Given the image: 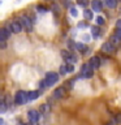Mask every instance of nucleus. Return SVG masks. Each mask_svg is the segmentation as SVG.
I'll use <instances>...</instances> for the list:
<instances>
[{"mask_svg":"<svg viewBox=\"0 0 121 125\" xmlns=\"http://www.w3.org/2000/svg\"><path fill=\"white\" fill-rule=\"evenodd\" d=\"M57 81H59V73H56V72H48L46 74L44 80L40 82V86H42V87H46V86L48 87V86L55 85Z\"/></svg>","mask_w":121,"mask_h":125,"instance_id":"f257e3e1","label":"nucleus"},{"mask_svg":"<svg viewBox=\"0 0 121 125\" xmlns=\"http://www.w3.org/2000/svg\"><path fill=\"white\" fill-rule=\"evenodd\" d=\"M27 100H29V98H27V93H26V91L20 90V91L16 93V95H14V103L17 104V105L26 104Z\"/></svg>","mask_w":121,"mask_h":125,"instance_id":"f03ea898","label":"nucleus"},{"mask_svg":"<svg viewBox=\"0 0 121 125\" xmlns=\"http://www.w3.org/2000/svg\"><path fill=\"white\" fill-rule=\"evenodd\" d=\"M61 56L65 60V64H72L73 65L74 62H77V56L74 53L69 52V51H66V50H62L61 51Z\"/></svg>","mask_w":121,"mask_h":125,"instance_id":"7ed1b4c3","label":"nucleus"},{"mask_svg":"<svg viewBox=\"0 0 121 125\" xmlns=\"http://www.w3.org/2000/svg\"><path fill=\"white\" fill-rule=\"evenodd\" d=\"M21 26L25 27L27 33H31L33 31V20L29 18L26 14L21 16Z\"/></svg>","mask_w":121,"mask_h":125,"instance_id":"20e7f679","label":"nucleus"},{"mask_svg":"<svg viewBox=\"0 0 121 125\" xmlns=\"http://www.w3.org/2000/svg\"><path fill=\"white\" fill-rule=\"evenodd\" d=\"M92 68L90 66V64L87 62V64H83L81 66V73H82V77L85 78H91L94 76V72H92Z\"/></svg>","mask_w":121,"mask_h":125,"instance_id":"39448f33","label":"nucleus"},{"mask_svg":"<svg viewBox=\"0 0 121 125\" xmlns=\"http://www.w3.org/2000/svg\"><path fill=\"white\" fill-rule=\"evenodd\" d=\"M27 117H29L30 124L37 125L38 120H39V112L37 111V109H30V111L27 112Z\"/></svg>","mask_w":121,"mask_h":125,"instance_id":"423d86ee","label":"nucleus"},{"mask_svg":"<svg viewBox=\"0 0 121 125\" xmlns=\"http://www.w3.org/2000/svg\"><path fill=\"white\" fill-rule=\"evenodd\" d=\"M101 51H103L104 53H116V47L115 46H112L109 42H105L101 44Z\"/></svg>","mask_w":121,"mask_h":125,"instance_id":"0eeeda50","label":"nucleus"},{"mask_svg":"<svg viewBox=\"0 0 121 125\" xmlns=\"http://www.w3.org/2000/svg\"><path fill=\"white\" fill-rule=\"evenodd\" d=\"M65 87L64 86H60V87H57V89H55V91L52 93V96L55 98V99H61L62 96L65 95Z\"/></svg>","mask_w":121,"mask_h":125,"instance_id":"6e6552de","label":"nucleus"},{"mask_svg":"<svg viewBox=\"0 0 121 125\" xmlns=\"http://www.w3.org/2000/svg\"><path fill=\"white\" fill-rule=\"evenodd\" d=\"M89 64L92 69H98L100 66V57L99 56H92L91 59L89 60Z\"/></svg>","mask_w":121,"mask_h":125,"instance_id":"1a4fd4ad","label":"nucleus"},{"mask_svg":"<svg viewBox=\"0 0 121 125\" xmlns=\"http://www.w3.org/2000/svg\"><path fill=\"white\" fill-rule=\"evenodd\" d=\"M10 29H12V31H13L14 34H18V33L22 31V26H21V23H20L18 21H13L10 23Z\"/></svg>","mask_w":121,"mask_h":125,"instance_id":"9d476101","label":"nucleus"},{"mask_svg":"<svg viewBox=\"0 0 121 125\" xmlns=\"http://www.w3.org/2000/svg\"><path fill=\"white\" fill-rule=\"evenodd\" d=\"M101 8H103V5H101L100 0H92V1H91V10H94V12H101Z\"/></svg>","mask_w":121,"mask_h":125,"instance_id":"9b49d317","label":"nucleus"},{"mask_svg":"<svg viewBox=\"0 0 121 125\" xmlns=\"http://www.w3.org/2000/svg\"><path fill=\"white\" fill-rule=\"evenodd\" d=\"M74 48H76L77 51H80V52H81V53H83V55L89 53V52H87V51H89L87 46L83 44V43H77V44H74Z\"/></svg>","mask_w":121,"mask_h":125,"instance_id":"f8f14e48","label":"nucleus"},{"mask_svg":"<svg viewBox=\"0 0 121 125\" xmlns=\"http://www.w3.org/2000/svg\"><path fill=\"white\" fill-rule=\"evenodd\" d=\"M109 43H111L112 46H120L121 44V38L120 37H117L116 34H113V35H111L109 37Z\"/></svg>","mask_w":121,"mask_h":125,"instance_id":"ddd939ff","label":"nucleus"},{"mask_svg":"<svg viewBox=\"0 0 121 125\" xmlns=\"http://www.w3.org/2000/svg\"><path fill=\"white\" fill-rule=\"evenodd\" d=\"M10 37V31L7 29H0V41H7Z\"/></svg>","mask_w":121,"mask_h":125,"instance_id":"4468645a","label":"nucleus"},{"mask_svg":"<svg viewBox=\"0 0 121 125\" xmlns=\"http://www.w3.org/2000/svg\"><path fill=\"white\" fill-rule=\"evenodd\" d=\"M39 95H40V93H39L38 90H35V91H29V93H27V98H29V100H35V99H38Z\"/></svg>","mask_w":121,"mask_h":125,"instance_id":"2eb2a0df","label":"nucleus"},{"mask_svg":"<svg viewBox=\"0 0 121 125\" xmlns=\"http://www.w3.org/2000/svg\"><path fill=\"white\" fill-rule=\"evenodd\" d=\"M91 34H92L94 38H99L100 37V29H99V26H96V25L91 26Z\"/></svg>","mask_w":121,"mask_h":125,"instance_id":"dca6fc26","label":"nucleus"},{"mask_svg":"<svg viewBox=\"0 0 121 125\" xmlns=\"http://www.w3.org/2000/svg\"><path fill=\"white\" fill-rule=\"evenodd\" d=\"M83 16H85L86 20H92L94 18V14H92V10L91 9H85Z\"/></svg>","mask_w":121,"mask_h":125,"instance_id":"f3484780","label":"nucleus"},{"mask_svg":"<svg viewBox=\"0 0 121 125\" xmlns=\"http://www.w3.org/2000/svg\"><path fill=\"white\" fill-rule=\"evenodd\" d=\"M39 112H40V113L50 112V105H48V104H42L40 107H39Z\"/></svg>","mask_w":121,"mask_h":125,"instance_id":"a211bd4d","label":"nucleus"},{"mask_svg":"<svg viewBox=\"0 0 121 125\" xmlns=\"http://www.w3.org/2000/svg\"><path fill=\"white\" fill-rule=\"evenodd\" d=\"M117 4V0H105V5L108 8H115Z\"/></svg>","mask_w":121,"mask_h":125,"instance_id":"6ab92c4d","label":"nucleus"},{"mask_svg":"<svg viewBox=\"0 0 121 125\" xmlns=\"http://www.w3.org/2000/svg\"><path fill=\"white\" fill-rule=\"evenodd\" d=\"M7 108H8V105H7V103L4 100H0V113H4L7 111Z\"/></svg>","mask_w":121,"mask_h":125,"instance_id":"aec40b11","label":"nucleus"},{"mask_svg":"<svg viewBox=\"0 0 121 125\" xmlns=\"http://www.w3.org/2000/svg\"><path fill=\"white\" fill-rule=\"evenodd\" d=\"M103 23H104V18L103 17H100V16H99V17H96V25L98 26L103 25Z\"/></svg>","mask_w":121,"mask_h":125,"instance_id":"412c9836","label":"nucleus"},{"mask_svg":"<svg viewBox=\"0 0 121 125\" xmlns=\"http://www.w3.org/2000/svg\"><path fill=\"white\" fill-rule=\"evenodd\" d=\"M66 73H68V72H66V65H61V66H60V74L65 76Z\"/></svg>","mask_w":121,"mask_h":125,"instance_id":"4be33fe9","label":"nucleus"},{"mask_svg":"<svg viewBox=\"0 0 121 125\" xmlns=\"http://www.w3.org/2000/svg\"><path fill=\"white\" fill-rule=\"evenodd\" d=\"M66 65V72H69V73H72L73 70H74V66L72 64H65Z\"/></svg>","mask_w":121,"mask_h":125,"instance_id":"5701e85b","label":"nucleus"},{"mask_svg":"<svg viewBox=\"0 0 121 125\" xmlns=\"http://www.w3.org/2000/svg\"><path fill=\"white\" fill-rule=\"evenodd\" d=\"M70 14H72L73 17H77L78 16V12H77L76 8H70Z\"/></svg>","mask_w":121,"mask_h":125,"instance_id":"b1692460","label":"nucleus"},{"mask_svg":"<svg viewBox=\"0 0 121 125\" xmlns=\"http://www.w3.org/2000/svg\"><path fill=\"white\" fill-rule=\"evenodd\" d=\"M81 38H82V41H83V42H89L90 41V35H87V34H83Z\"/></svg>","mask_w":121,"mask_h":125,"instance_id":"393cba45","label":"nucleus"},{"mask_svg":"<svg viewBox=\"0 0 121 125\" xmlns=\"http://www.w3.org/2000/svg\"><path fill=\"white\" fill-rule=\"evenodd\" d=\"M77 3L80 4V5H82V7H85L86 4H87V0H77Z\"/></svg>","mask_w":121,"mask_h":125,"instance_id":"a878e982","label":"nucleus"},{"mask_svg":"<svg viewBox=\"0 0 121 125\" xmlns=\"http://www.w3.org/2000/svg\"><path fill=\"white\" fill-rule=\"evenodd\" d=\"M74 81H76V80H70V81H68V82H66V83H68L66 86H68L69 89H72V87H73V83H74Z\"/></svg>","mask_w":121,"mask_h":125,"instance_id":"bb28decb","label":"nucleus"},{"mask_svg":"<svg viewBox=\"0 0 121 125\" xmlns=\"http://www.w3.org/2000/svg\"><path fill=\"white\" fill-rule=\"evenodd\" d=\"M38 10H39V12H42V13H44V12H47L46 7H42V5H38Z\"/></svg>","mask_w":121,"mask_h":125,"instance_id":"cd10ccee","label":"nucleus"},{"mask_svg":"<svg viewBox=\"0 0 121 125\" xmlns=\"http://www.w3.org/2000/svg\"><path fill=\"white\" fill-rule=\"evenodd\" d=\"M5 47H7L5 41H0V48H5Z\"/></svg>","mask_w":121,"mask_h":125,"instance_id":"c85d7f7f","label":"nucleus"},{"mask_svg":"<svg viewBox=\"0 0 121 125\" xmlns=\"http://www.w3.org/2000/svg\"><path fill=\"white\" fill-rule=\"evenodd\" d=\"M116 123H117V125H121V115H117V117H116Z\"/></svg>","mask_w":121,"mask_h":125,"instance_id":"c756f323","label":"nucleus"},{"mask_svg":"<svg viewBox=\"0 0 121 125\" xmlns=\"http://www.w3.org/2000/svg\"><path fill=\"white\" fill-rule=\"evenodd\" d=\"M116 29H121V20H117V23H116Z\"/></svg>","mask_w":121,"mask_h":125,"instance_id":"7c9ffc66","label":"nucleus"},{"mask_svg":"<svg viewBox=\"0 0 121 125\" xmlns=\"http://www.w3.org/2000/svg\"><path fill=\"white\" fill-rule=\"evenodd\" d=\"M116 35L121 38V29H116Z\"/></svg>","mask_w":121,"mask_h":125,"instance_id":"2f4dec72","label":"nucleus"},{"mask_svg":"<svg viewBox=\"0 0 121 125\" xmlns=\"http://www.w3.org/2000/svg\"><path fill=\"white\" fill-rule=\"evenodd\" d=\"M0 125H4V120L3 119H0Z\"/></svg>","mask_w":121,"mask_h":125,"instance_id":"473e14b6","label":"nucleus"},{"mask_svg":"<svg viewBox=\"0 0 121 125\" xmlns=\"http://www.w3.org/2000/svg\"><path fill=\"white\" fill-rule=\"evenodd\" d=\"M17 125H25V124H17Z\"/></svg>","mask_w":121,"mask_h":125,"instance_id":"72a5a7b5","label":"nucleus"}]
</instances>
